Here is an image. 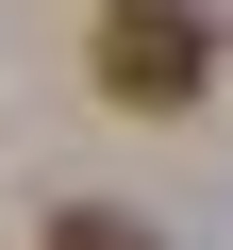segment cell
<instances>
[{
	"label": "cell",
	"instance_id": "cell-1",
	"mask_svg": "<svg viewBox=\"0 0 233 250\" xmlns=\"http://www.w3.org/2000/svg\"><path fill=\"white\" fill-rule=\"evenodd\" d=\"M100 83L134 100V117H200V83H216L200 0H100Z\"/></svg>",
	"mask_w": 233,
	"mask_h": 250
},
{
	"label": "cell",
	"instance_id": "cell-2",
	"mask_svg": "<svg viewBox=\"0 0 233 250\" xmlns=\"http://www.w3.org/2000/svg\"><path fill=\"white\" fill-rule=\"evenodd\" d=\"M50 250H150V217H100V200H67V217H50Z\"/></svg>",
	"mask_w": 233,
	"mask_h": 250
}]
</instances>
